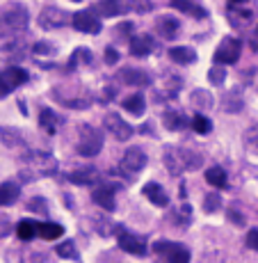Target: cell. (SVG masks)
Returning a JSON list of instances; mask_svg holds the SVG:
<instances>
[{
	"mask_svg": "<svg viewBox=\"0 0 258 263\" xmlns=\"http://www.w3.org/2000/svg\"><path fill=\"white\" fill-rule=\"evenodd\" d=\"M242 94L240 89H233V92H229L222 99V110H226V112H240L242 110Z\"/></svg>",
	"mask_w": 258,
	"mask_h": 263,
	"instance_id": "cell-31",
	"label": "cell"
},
{
	"mask_svg": "<svg viewBox=\"0 0 258 263\" xmlns=\"http://www.w3.org/2000/svg\"><path fill=\"white\" fill-rule=\"evenodd\" d=\"M192 128H194L199 135H206V133L212 130V124H210L208 117H204V112H199L194 119H192Z\"/></svg>",
	"mask_w": 258,
	"mask_h": 263,
	"instance_id": "cell-37",
	"label": "cell"
},
{
	"mask_svg": "<svg viewBox=\"0 0 258 263\" xmlns=\"http://www.w3.org/2000/svg\"><path fill=\"white\" fill-rule=\"evenodd\" d=\"M121 32H133V23H121Z\"/></svg>",
	"mask_w": 258,
	"mask_h": 263,
	"instance_id": "cell-48",
	"label": "cell"
},
{
	"mask_svg": "<svg viewBox=\"0 0 258 263\" xmlns=\"http://www.w3.org/2000/svg\"><path fill=\"white\" fill-rule=\"evenodd\" d=\"M163 124L167 130H183L185 126H188V119H185V115L178 112V110H167L163 115Z\"/></svg>",
	"mask_w": 258,
	"mask_h": 263,
	"instance_id": "cell-24",
	"label": "cell"
},
{
	"mask_svg": "<svg viewBox=\"0 0 258 263\" xmlns=\"http://www.w3.org/2000/svg\"><path fill=\"white\" fill-rule=\"evenodd\" d=\"M144 165H146V154L140 149V146H130V149L124 151V158H121V163H119V170H114V172H119V174H124L128 181H133L135 174L144 170Z\"/></svg>",
	"mask_w": 258,
	"mask_h": 263,
	"instance_id": "cell-4",
	"label": "cell"
},
{
	"mask_svg": "<svg viewBox=\"0 0 258 263\" xmlns=\"http://www.w3.org/2000/svg\"><path fill=\"white\" fill-rule=\"evenodd\" d=\"M247 245H249V250L258 252V229H251L249 234H247Z\"/></svg>",
	"mask_w": 258,
	"mask_h": 263,
	"instance_id": "cell-45",
	"label": "cell"
},
{
	"mask_svg": "<svg viewBox=\"0 0 258 263\" xmlns=\"http://www.w3.org/2000/svg\"><path fill=\"white\" fill-rule=\"evenodd\" d=\"M92 199H94V204H98L101 209H105V211H114V209H117L112 185H101V188H96L92 192Z\"/></svg>",
	"mask_w": 258,
	"mask_h": 263,
	"instance_id": "cell-17",
	"label": "cell"
},
{
	"mask_svg": "<svg viewBox=\"0 0 258 263\" xmlns=\"http://www.w3.org/2000/svg\"><path fill=\"white\" fill-rule=\"evenodd\" d=\"M163 163L174 176H181V174H185V172L199 170L201 165H204V156L196 154V151L185 149V146H167Z\"/></svg>",
	"mask_w": 258,
	"mask_h": 263,
	"instance_id": "cell-2",
	"label": "cell"
},
{
	"mask_svg": "<svg viewBox=\"0 0 258 263\" xmlns=\"http://www.w3.org/2000/svg\"><path fill=\"white\" fill-rule=\"evenodd\" d=\"M121 105H124L126 112L135 115V117H142V115H144V110H146V99L142 94H130V96H126Z\"/></svg>",
	"mask_w": 258,
	"mask_h": 263,
	"instance_id": "cell-22",
	"label": "cell"
},
{
	"mask_svg": "<svg viewBox=\"0 0 258 263\" xmlns=\"http://www.w3.org/2000/svg\"><path fill=\"white\" fill-rule=\"evenodd\" d=\"M155 30H158V34L163 39H169V42H171V39L181 32V23H178V18L165 14V16H160L158 21H155Z\"/></svg>",
	"mask_w": 258,
	"mask_h": 263,
	"instance_id": "cell-16",
	"label": "cell"
},
{
	"mask_svg": "<svg viewBox=\"0 0 258 263\" xmlns=\"http://www.w3.org/2000/svg\"><path fill=\"white\" fill-rule=\"evenodd\" d=\"M103 149V133L94 126H80V138L75 142V151L85 158H94Z\"/></svg>",
	"mask_w": 258,
	"mask_h": 263,
	"instance_id": "cell-3",
	"label": "cell"
},
{
	"mask_svg": "<svg viewBox=\"0 0 258 263\" xmlns=\"http://www.w3.org/2000/svg\"><path fill=\"white\" fill-rule=\"evenodd\" d=\"M37 234L44 240H57L64 234V227L57 224V222H42V224L37 222Z\"/></svg>",
	"mask_w": 258,
	"mask_h": 263,
	"instance_id": "cell-26",
	"label": "cell"
},
{
	"mask_svg": "<svg viewBox=\"0 0 258 263\" xmlns=\"http://www.w3.org/2000/svg\"><path fill=\"white\" fill-rule=\"evenodd\" d=\"M73 28L85 34H98L101 32V18L94 16V12H78L73 18Z\"/></svg>",
	"mask_w": 258,
	"mask_h": 263,
	"instance_id": "cell-12",
	"label": "cell"
},
{
	"mask_svg": "<svg viewBox=\"0 0 258 263\" xmlns=\"http://www.w3.org/2000/svg\"><path fill=\"white\" fill-rule=\"evenodd\" d=\"M226 16L233 28H247L254 21V7L251 0H229L226 3Z\"/></svg>",
	"mask_w": 258,
	"mask_h": 263,
	"instance_id": "cell-5",
	"label": "cell"
},
{
	"mask_svg": "<svg viewBox=\"0 0 258 263\" xmlns=\"http://www.w3.org/2000/svg\"><path fill=\"white\" fill-rule=\"evenodd\" d=\"M64 124V119L59 117L55 110H50V108H42L39 110V126H42L46 133H57V128Z\"/></svg>",
	"mask_w": 258,
	"mask_h": 263,
	"instance_id": "cell-19",
	"label": "cell"
},
{
	"mask_svg": "<svg viewBox=\"0 0 258 263\" xmlns=\"http://www.w3.org/2000/svg\"><path fill=\"white\" fill-rule=\"evenodd\" d=\"M254 48H258V25H256V32H254Z\"/></svg>",
	"mask_w": 258,
	"mask_h": 263,
	"instance_id": "cell-50",
	"label": "cell"
},
{
	"mask_svg": "<svg viewBox=\"0 0 258 263\" xmlns=\"http://www.w3.org/2000/svg\"><path fill=\"white\" fill-rule=\"evenodd\" d=\"M171 7L178 9V12L188 14L192 18H204L206 16V9L199 7L196 3H192V0H171Z\"/></svg>",
	"mask_w": 258,
	"mask_h": 263,
	"instance_id": "cell-23",
	"label": "cell"
},
{
	"mask_svg": "<svg viewBox=\"0 0 258 263\" xmlns=\"http://www.w3.org/2000/svg\"><path fill=\"white\" fill-rule=\"evenodd\" d=\"M3 76H5V80L9 83V87H18V85H25L28 83V71L25 69H21V67H9V69H5L3 71Z\"/></svg>",
	"mask_w": 258,
	"mask_h": 263,
	"instance_id": "cell-28",
	"label": "cell"
},
{
	"mask_svg": "<svg viewBox=\"0 0 258 263\" xmlns=\"http://www.w3.org/2000/svg\"><path fill=\"white\" fill-rule=\"evenodd\" d=\"M142 192H144L146 199L153 201L155 206H167V204H169V195H167L165 188L160 183H146Z\"/></svg>",
	"mask_w": 258,
	"mask_h": 263,
	"instance_id": "cell-20",
	"label": "cell"
},
{
	"mask_svg": "<svg viewBox=\"0 0 258 263\" xmlns=\"http://www.w3.org/2000/svg\"><path fill=\"white\" fill-rule=\"evenodd\" d=\"M128 3L126 0H101L96 5V16L98 18H114V16H121V14L128 12Z\"/></svg>",
	"mask_w": 258,
	"mask_h": 263,
	"instance_id": "cell-14",
	"label": "cell"
},
{
	"mask_svg": "<svg viewBox=\"0 0 258 263\" xmlns=\"http://www.w3.org/2000/svg\"><path fill=\"white\" fill-rule=\"evenodd\" d=\"M67 21H69V14L57 7H44L37 18L42 30H57V28H62V25H67Z\"/></svg>",
	"mask_w": 258,
	"mask_h": 263,
	"instance_id": "cell-9",
	"label": "cell"
},
{
	"mask_svg": "<svg viewBox=\"0 0 258 263\" xmlns=\"http://www.w3.org/2000/svg\"><path fill=\"white\" fill-rule=\"evenodd\" d=\"M16 234L21 240H32L34 236H37V222L32 220H21L16 224Z\"/></svg>",
	"mask_w": 258,
	"mask_h": 263,
	"instance_id": "cell-33",
	"label": "cell"
},
{
	"mask_svg": "<svg viewBox=\"0 0 258 263\" xmlns=\"http://www.w3.org/2000/svg\"><path fill=\"white\" fill-rule=\"evenodd\" d=\"M117 78L121 83H128V85H135V87H149L153 80H151V73L144 71V69H135V67H126L121 69Z\"/></svg>",
	"mask_w": 258,
	"mask_h": 263,
	"instance_id": "cell-13",
	"label": "cell"
},
{
	"mask_svg": "<svg viewBox=\"0 0 258 263\" xmlns=\"http://www.w3.org/2000/svg\"><path fill=\"white\" fill-rule=\"evenodd\" d=\"M240 53H242L240 39L224 37V39H222V44L215 50V58H212V62H215V64H224V67H226V64H235L237 60H240Z\"/></svg>",
	"mask_w": 258,
	"mask_h": 263,
	"instance_id": "cell-7",
	"label": "cell"
},
{
	"mask_svg": "<svg viewBox=\"0 0 258 263\" xmlns=\"http://www.w3.org/2000/svg\"><path fill=\"white\" fill-rule=\"evenodd\" d=\"M220 209H222V195H217V192H208V195L204 197V211L206 213H217Z\"/></svg>",
	"mask_w": 258,
	"mask_h": 263,
	"instance_id": "cell-35",
	"label": "cell"
},
{
	"mask_svg": "<svg viewBox=\"0 0 258 263\" xmlns=\"http://www.w3.org/2000/svg\"><path fill=\"white\" fill-rule=\"evenodd\" d=\"M9 92H12V87H9V83L5 80V76H3V71H0V99H5Z\"/></svg>",
	"mask_w": 258,
	"mask_h": 263,
	"instance_id": "cell-46",
	"label": "cell"
},
{
	"mask_svg": "<svg viewBox=\"0 0 258 263\" xmlns=\"http://www.w3.org/2000/svg\"><path fill=\"white\" fill-rule=\"evenodd\" d=\"M231 220L237 222V224H245V217H242V215H237V213H233V211H231Z\"/></svg>",
	"mask_w": 258,
	"mask_h": 263,
	"instance_id": "cell-47",
	"label": "cell"
},
{
	"mask_svg": "<svg viewBox=\"0 0 258 263\" xmlns=\"http://www.w3.org/2000/svg\"><path fill=\"white\" fill-rule=\"evenodd\" d=\"M71 3H80V0H71Z\"/></svg>",
	"mask_w": 258,
	"mask_h": 263,
	"instance_id": "cell-51",
	"label": "cell"
},
{
	"mask_svg": "<svg viewBox=\"0 0 258 263\" xmlns=\"http://www.w3.org/2000/svg\"><path fill=\"white\" fill-rule=\"evenodd\" d=\"M105 62H108V64H117L119 62V50L112 48V46L105 48Z\"/></svg>",
	"mask_w": 258,
	"mask_h": 263,
	"instance_id": "cell-44",
	"label": "cell"
},
{
	"mask_svg": "<svg viewBox=\"0 0 258 263\" xmlns=\"http://www.w3.org/2000/svg\"><path fill=\"white\" fill-rule=\"evenodd\" d=\"M169 60L176 64H192L196 62V50L190 46H174L169 48Z\"/></svg>",
	"mask_w": 258,
	"mask_h": 263,
	"instance_id": "cell-21",
	"label": "cell"
},
{
	"mask_svg": "<svg viewBox=\"0 0 258 263\" xmlns=\"http://www.w3.org/2000/svg\"><path fill=\"white\" fill-rule=\"evenodd\" d=\"M57 256H62V259H80L73 240H64L62 245H57Z\"/></svg>",
	"mask_w": 258,
	"mask_h": 263,
	"instance_id": "cell-36",
	"label": "cell"
},
{
	"mask_svg": "<svg viewBox=\"0 0 258 263\" xmlns=\"http://www.w3.org/2000/svg\"><path fill=\"white\" fill-rule=\"evenodd\" d=\"M178 195H181V197L188 195V188H185V183H181V192H178Z\"/></svg>",
	"mask_w": 258,
	"mask_h": 263,
	"instance_id": "cell-49",
	"label": "cell"
},
{
	"mask_svg": "<svg viewBox=\"0 0 258 263\" xmlns=\"http://www.w3.org/2000/svg\"><path fill=\"white\" fill-rule=\"evenodd\" d=\"M208 80H210V85L220 87V85L226 80V69H224V64H215V67H212L210 71H208Z\"/></svg>",
	"mask_w": 258,
	"mask_h": 263,
	"instance_id": "cell-38",
	"label": "cell"
},
{
	"mask_svg": "<svg viewBox=\"0 0 258 263\" xmlns=\"http://www.w3.org/2000/svg\"><path fill=\"white\" fill-rule=\"evenodd\" d=\"M98 179H101V174L96 167H78L69 174V181L75 185H94Z\"/></svg>",
	"mask_w": 258,
	"mask_h": 263,
	"instance_id": "cell-18",
	"label": "cell"
},
{
	"mask_svg": "<svg viewBox=\"0 0 258 263\" xmlns=\"http://www.w3.org/2000/svg\"><path fill=\"white\" fill-rule=\"evenodd\" d=\"M30 21V12L25 5H9L3 14V23L9 30H23Z\"/></svg>",
	"mask_w": 258,
	"mask_h": 263,
	"instance_id": "cell-10",
	"label": "cell"
},
{
	"mask_svg": "<svg viewBox=\"0 0 258 263\" xmlns=\"http://www.w3.org/2000/svg\"><path fill=\"white\" fill-rule=\"evenodd\" d=\"M245 146H247V151H249L251 156H256L258 158V124H254L245 133Z\"/></svg>",
	"mask_w": 258,
	"mask_h": 263,
	"instance_id": "cell-34",
	"label": "cell"
},
{
	"mask_svg": "<svg viewBox=\"0 0 258 263\" xmlns=\"http://www.w3.org/2000/svg\"><path fill=\"white\" fill-rule=\"evenodd\" d=\"M153 252L160 259H167L169 263H188L190 261V250L181 242H171V240H158L153 245Z\"/></svg>",
	"mask_w": 258,
	"mask_h": 263,
	"instance_id": "cell-6",
	"label": "cell"
},
{
	"mask_svg": "<svg viewBox=\"0 0 258 263\" xmlns=\"http://www.w3.org/2000/svg\"><path fill=\"white\" fill-rule=\"evenodd\" d=\"M32 53L34 55H55L57 53V46L53 42H37L32 46Z\"/></svg>",
	"mask_w": 258,
	"mask_h": 263,
	"instance_id": "cell-39",
	"label": "cell"
},
{
	"mask_svg": "<svg viewBox=\"0 0 258 263\" xmlns=\"http://www.w3.org/2000/svg\"><path fill=\"white\" fill-rule=\"evenodd\" d=\"M153 48H155L153 39H151V34H146V32L135 34V37H130V42H128V50H130V55H135V58H144V55L153 53Z\"/></svg>",
	"mask_w": 258,
	"mask_h": 263,
	"instance_id": "cell-15",
	"label": "cell"
},
{
	"mask_svg": "<svg viewBox=\"0 0 258 263\" xmlns=\"http://www.w3.org/2000/svg\"><path fill=\"white\" fill-rule=\"evenodd\" d=\"M206 181L212 185V188H226L229 179H226V172L222 167H210L206 172Z\"/></svg>",
	"mask_w": 258,
	"mask_h": 263,
	"instance_id": "cell-32",
	"label": "cell"
},
{
	"mask_svg": "<svg viewBox=\"0 0 258 263\" xmlns=\"http://www.w3.org/2000/svg\"><path fill=\"white\" fill-rule=\"evenodd\" d=\"M117 234H119L117 242L124 252H128V254H133V256H144L146 254V242L142 240L140 236L130 234V231H126V229H119Z\"/></svg>",
	"mask_w": 258,
	"mask_h": 263,
	"instance_id": "cell-11",
	"label": "cell"
},
{
	"mask_svg": "<svg viewBox=\"0 0 258 263\" xmlns=\"http://www.w3.org/2000/svg\"><path fill=\"white\" fill-rule=\"evenodd\" d=\"M57 158L50 156L48 151H25L18 160V176L23 183H32L37 179L57 174Z\"/></svg>",
	"mask_w": 258,
	"mask_h": 263,
	"instance_id": "cell-1",
	"label": "cell"
},
{
	"mask_svg": "<svg viewBox=\"0 0 258 263\" xmlns=\"http://www.w3.org/2000/svg\"><path fill=\"white\" fill-rule=\"evenodd\" d=\"M18 195H21V188H18L16 183H12V181H5V183H0V206L14 204V201L18 199Z\"/></svg>",
	"mask_w": 258,
	"mask_h": 263,
	"instance_id": "cell-27",
	"label": "cell"
},
{
	"mask_svg": "<svg viewBox=\"0 0 258 263\" xmlns=\"http://www.w3.org/2000/svg\"><path fill=\"white\" fill-rule=\"evenodd\" d=\"M128 7L135 9V12H140V14H146L153 9V5H151V0H128Z\"/></svg>",
	"mask_w": 258,
	"mask_h": 263,
	"instance_id": "cell-42",
	"label": "cell"
},
{
	"mask_svg": "<svg viewBox=\"0 0 258 263\" xmlns=\"http://www.w3.org/2000/svg\"><path fill=\"white\" fill-rule=\"evenodd\" d=\"M176 222H178L181 227H185L188 222L192 220V206L190 204H183V206H178V211H176Z\"/></svg>",
	"mask_w": 258,
	"mask_h": 263,
	"instance_id": "cell-41",
	"label": "cell"
},
{
	"mask_svg": "<svg viewBox=\"0 0 258 263\" xmlns=\"http://www.w3.org/2000/svg\"><path fill=\"white\" fill-rule=\"evenodd\" d=\"M0 140L7 146H23V133L12 126H0Z\"/></svg>",
	"mask_w": 258,
	"mask_h": 263,
	"instance_id": "cell-30",
	"label": "cell"
},
{
	"mask_svg": "<svg viewBox=\"0 0 258 263\" xmlns=\"http://www.w3.org/2000/svg\"><path fill=\"white\" fill-rule=\"evenodd\" d=\"M190 103L194 105L199 112H204V110H210L212 108V94L206 92V89H194V92L190 94Z\"/></svg>",
	"mask_w": 258,
	"mask_h": 263,
	"instance_id": "cell-29",
	"label": "cell"
},
{
	"mask_svg": "<svg viewBox=\"0 0 258 263\" xmlns=\"http://www.w3.org/2000/svg\"><path fill=\"white\" fill-rule=\"evenodd\" d=\"M28 211H34V213H48V201L44 199V197H32V199L28 201Z\"/></svg>",
	"mask_w": 258,
	"mask_h": 263,
	"instance_id": "cell-40",
	"label": "cell"
},
{
	"mask_svg": "<svg viewBox=\"0 0 258 263\" xmlns=\"http://www.w3.org/2000/svg\"><path fill=\"white\" fill-rule=\"evenodd\" d=\"M94 62V55L89 48H75L71 53V60H69V67L71 69H80V67H92Z\"/></svg>",
	"mask_w": 258,
	"mask_h": 263,
	"instance_id": "cell-25",
	"label": "cell"
},
{
	"mask_svg": "<svg viewBox=\"0 0 258 263\" xmlns=\"http://www.w3.org/2000/svg\"><path fill=\"white\" fill-rule=\"evenodd\" d=\"M9 234H12V222H9L7 215H0V240L7 238Z\"/></svg>",
	"mask_w": 258,
	"mask_h": 263,
	"instance_id": "cell-43",
	"label": "cell"
},
{
	"mask_svg": "<svg viewBox=\"0 0 258 263\" xmlns=\"http://www.w3.org/2000/svg\"><path fill=\"white\" fill-rule=\"evenodd\" d=\"M103 126H105V130H108V133L114 135V140H119V142L130 140V138H133V133H135L133 126H130L124 117H119L117 112L105 115V117H103Z\"/></svg>",
	"mask_w": 258,
	"mask_h": 263,
	"instance_id": "cell-8",
	"label": "cell"
}]
</instances>
